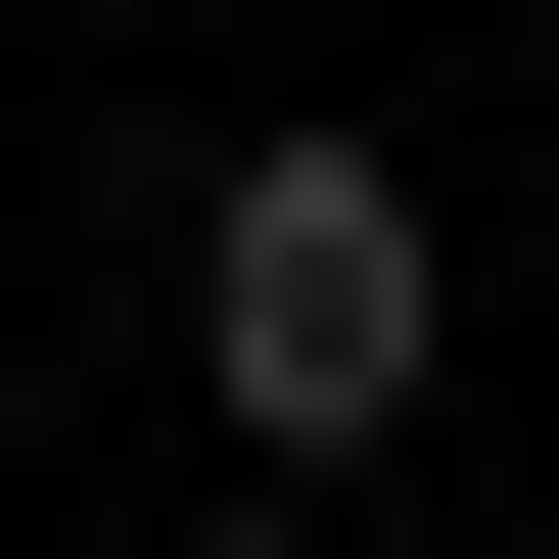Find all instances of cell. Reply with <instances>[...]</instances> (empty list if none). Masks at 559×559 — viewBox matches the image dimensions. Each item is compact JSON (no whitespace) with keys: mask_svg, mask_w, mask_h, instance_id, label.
I'll list each match as a JSON object with an SVG mask.
<instances>
[{"mask_svg":"<svg viewBox=\"0 0 559 559\" xmlns=\"http://www.w3.org/2000/svg\"><path fill=\"white\" fill-rule=\"evenodd\" d=\"M187 373H234V466H373L419 419V187L373 140H234L187 187Z\"/></svg>","mask_w":559,"mask_h":559,"instance_id":"1","label":"cell"}]
</instances>
